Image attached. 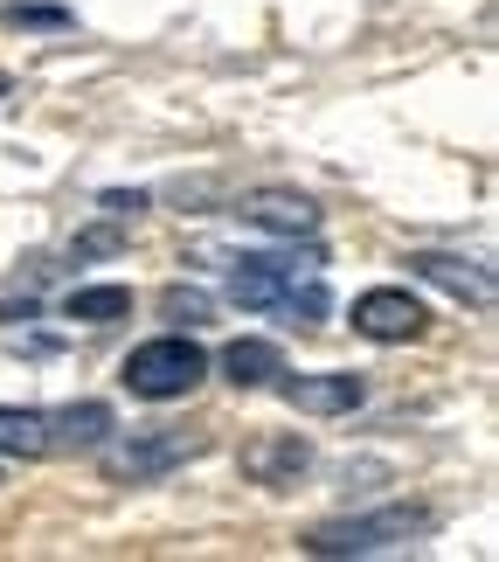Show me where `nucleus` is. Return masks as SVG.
Segmentation results:
<instances>
[{
	"instance_id": "1",
	"label": "nucleus",
	"mask_w": 499,
	"mask_h": 562,
	"mask_svg": "<svg viewBox=\"0 0 499 562\" xmlns=\"http://www.w3.org/2000/svg\"><path fill=\"white\" fill-rule=\"evenodd\" d=\"M438 528V514H430L423 501H388L375 514H340V521H319L306 528V555L319 562H347V555H388V549H409L417 535Z\"/></svg>"
},
{
	"instance_id": "2",
	"label": "nucleus",
	"mask_w": 499,
	"mask_h": 562,
	"mask_svg": "<svg viewBox=\"0 0 499 562\" xmlns=\"http://www.w3.org/2000/svg\"><path fill=\"white\" fill-rule=\"evenodd\" d=\"M118 382L133 389L139 403H181V396H194V389L208 382V348L188 340V327L154 334V340H139V348L118 361Z\"/></svg>"
},
{
	"instance_id": "3",
	"label": "nucleus",
	"mask_w": 499,
	"mask_h": 562,
	"mask_svg": "<svg viewBox=\"0 0 499 562\" xmlns=\"http://www.w3.org/2000/svg\"><path fill=\"white\" fill-rule=\"evenodd\" d=\"M313 271H327V257H319L313 236H277V250H250V257L229 265V299L243 313H271L277 299H285L298 278H313Z\"/></svg>"
},
{
	"instance_id": "4",
	"label": "nucleus",
	"mask_w": 499,
	"mask_h": 562,
	"mask_svg": "<svg viewBox=\"0 0 499 562\" xmlns=\"http://www.w3.org/2000/svg\"><path fill=\"white\" fill-rule=\"evenodd\" d=\"M194 451H208V438H188V430H133V438H104L98 459H104V480L146 486V480H160V472L188 465Z\"/></svg>"
},
{
	"instance_id": "5",
	"label": "nucleus",
	"mask_w": 499,
	"mask_h": 562,
	"mask_svg": "<svg viewBox=\"0 0 499 562\" xmlns=\"http://www.w3.org/2000/svg\"><path fill=\"white\" fill-rule=\"evenodd\" d=\"M347 319H354V334L375 340V348H409V340H423V327H430L423 299L409 285H367Z\"/></svg>"
},
{
	"instance_id": "6",
	"label": "nucleus",
	"mask_w": 499,
	"mask_h": 562,
	"mask_svg": "<svg viewBox=\"0 0 499 562\" xmlns=\"http://www.w3.org/2000/svg\"><path fill=\"white\" fill-rule=\"evenodd\" d=\"M271 389L298 409V417H354V409L367 403V382L354 369H313V375H292L285 369Z\"/></svg>"
},
{
	"instance_id": "7",
	"label": "nucleus",
	"mask_w": 499,
	"mask_h": 562,
	"mask_svg": "<svg viewBox=\"0 0 499 562\" xmlns=\"http://www.w3.org/2000/svg\"><path fill=\"white\" fill-rule=\"evenodd\" d=\"M402 265H409V278L438 285L444 299H458V306L492 313V271L479 265V257H458V250H409Z\"/></svg>"
},
{
	"instance_id": "8",
	"label": "nucleus",
	"mask_w": 499,
	"mask_h": 562,
	"mask_svg": "<svg viewBox=\"0 0 499 562\" xmlns=\"http://www.w3.org/2000/svg\"><path fill=\"white\" fill-rule=\"evenodd\" d=\"M236 215L264 236H319V202L298 188H250L236 194Z\"/></svg>"
},
{
	"instance_id": "9",
	"label": "nucleus",
	"mask_w": 499,
	"mask_h": 562,
	"mask_svg": "<svg viewBox=\"0 0 499 562\" xmlns=\"http://www.w3.org/2000/svg\"><path fill=\"white\" fill-rule=\"evenodd\" d=\"M118 430L112 403H63L49 409V451H98Z\"/></svg>"
},
{
	"instance_id": "10",
	"label": "nucleus",
	"mask_w": 499,
	"mask_h": 562,
	"mask_svg": "<svg viewBox=\"0 0 499 562\" xmlns=\"http://www.w3.org/2000/svg\"><path fill=\"white\" fill-rule=\"evenodd\" d=\"M223 382H236V389H271L277 375H285V348L277 340H257V334H243V340H229L223 348Z\"/></svg>"
},
{
	"instance_id": "11",
	"label": "nucleus",
	"mask_w": 499,
	"mask_h": 562,
	"mask_svg": "<svg viewBox=\"0 0 499 562\" xmlns=\"http://www.w3.org/2000/svg\"><path fill=\"white\" fill-rule=\"evenodd\" d=\"M306 465H313V445L298 438V430H285V438H264V445L243 451V472H250L257 486H292Z\"/></svg>"
},
{
	"instance_id": "12",
	"label": "nucleus",
	"mask_w": 499,
	"mask_h": 562,
	"mask_svg": "<svg viewBox=\"0 0 499 562\" xmlns=\"http://www.w3.org/2000/svg\"><path fill=\"white\" fill-rule=\"evenodd\" d=\"M0 459H49V409L0 403Z\"/></svg>"
},
{
	"instance_id": "13",
	"label": "nucleus",
	"mask_w": 499,
	"mask_h": 562,
	"mask_svg": "<svg viewBox=\"0 0 499 562\" xmlns=\"http://www.w3.org/2000/svg\"><path fill=\"white\" fill-rule=\"evenodd\" d=\"M125 313H133V292L125 285H77L63 299V319H77V327H112Z\"/></svg>"
},
{
	"instance_id": "14",
	"label": "nucleus",
	"mask_w": 499,
	"mask_h": 562,
	"mask_svg": "<svg viewBox=\"0 0 499 562\" xmlns=\"http://www.w3.org/2000/svg\"><path fill=\"white\" fill-rule=\"evenodd\" d=\"M208 306H215V299H208L202 285H167V292H160V313L173 319V327H202Z\"/></svg>"
},
{
	"instance_id": "15",
	"label": "nucleus",
	"mask_w": 499,
	"mask_h": 562,
	"mask_svg": "<svg viewBox=\"0 0 499 562\" xmlns=\"http://www.w3.org/2000/svg\"><path fill=\"white\" fill-rule=\"evenodd\" d=\"M8 29H70V8H35V0H8L0 8Z\"/></svg>"
},
{
	"instance_id": "16",
	"label": "nucleus",
	"mask_w": 499,
	"mask_h": 562,
	"mask_svg": "<svg viewBox=\"0 0 499 562\" xmlns=\"http://www.w3.org/2000/svg\"><path fill=\"white\" fill-rule=\"evenodd\" d=\"M118 244H125L118 229H83L77 236V257H98V250H118Z\"/></svg>"
},
{
	"instance_id": "17",
	"label": "nucleus",
	"mask_w": 499,
	"mask_h": 562,
	"mask_svg": "<svg viewBox=\"0 0 499 562\" xmlns=\"http://www.w3.org/2000/svg\"><path fill=\"white\" fill-rule=\"evenodd\" d=\"M139 209H146V194H139V188H133V194H118V188L104 194V215H139Z\"/></svg>"
}]
</instances>
